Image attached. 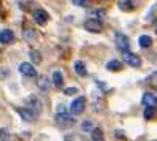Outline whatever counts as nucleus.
Here are the masks:
<instances>
[{
  "instance_id": "6e6552de",
  "label": "nucleus",
  "mask_w": 157,
  "mask_h": 141,
  "mask_svg": "<svg viewBox=\"0 0 157 141\" xmlns=\"http://www.w3.org/2000/svg\"><path fill=\"white\" fill-rule=\"evenodd\" d=\"M33 21H35L36 24L43 25V24H46V22L49 21V14L46 13L44 10H35V11H33Z\"/></svg>"
},
{
  "instance_id": "20e7f679",
  "label": "nucleus",
  "mask_w": 157,
  "mask_h": 141,
  "mask_svg": "<svg viewBox=\"0 0 157 141\" xmlns=\"http://www.w3.org/2000/svg\"><path fill=\"white\" fill-rule=\"evenodd\" d=\"M122 60H124L127 65L133 67V68L141 67V59H140V55H138V54H133V52H130V51L122 52Z\"/></svg>"
},
{
  "instance_id": "a878e982",
  "label": "nucleus",
  "mask_w": 157,
  "mask_h": 141,
  "mask_svg": "<svg viewBox=\"0 0 157 141\" xmlns=\"http://www.w3.org/2000/svg\"><path fill=\"white\" fill-rule=\"evenodd\" d=\"M2 131H3V130H0V136H2V135H5V133H2Z\"/></svg>"
},
{
  "instance_id": "9d476101",
  "label": "nucleus",
  "mask_w": 157,
  "mask_h": 141,
  "mask_svg": "<svg viewBox=\"0 0 157 141\" xmlns=\"http://www.w3.org/2000/svg\"><path fill=\"white\" fill-rule=\"evenodd\" d=\"M141 103L146 106V108H155V103H157V100H155V95L152 92H146V93H143V97H141Z\"/></svg>"
},
{
  "instance_id": "9b49d317",
  "label": "nucleus",
  "mask_w": 157,
  "mask_h": 141,
  "mask_svg": "<svg viewBox=\"0 0 157 141\" xmlns=\"http://www.w3.org/2000/svg\"><path fill=\"white\" fill-rule=\"evenodd\" d=\"M14 40V33L13 30L10 29H3L2 32H0V43L2 44H8V43H11Z\"/></svg>"
},
{
  "instance_id": "6ab92c4d",
  "label": "nucleus",
  "mask_w": 157,
  "mask_h": 141,
  "mask_svg": "<svg viewBox=\"0 0 157 141\" xmlns=\"http://www.w3.org/2000/svg\"><path fill=\"white\" fill-rule=\"evenodd\" d=\"M143 117H144L146 120H152V119L155 117V108H144Z\"/></svg>"
},
{
  "instance_id": "dca6fc26",
  "label": "nucleus",
  "mask_w": 157,
  "mask_h": 141,
  "mask_svg": "<svg viewBox=\"0 0 157 141\" xmlns=\"http://www.w3.org/2000/svg\"><path fill=\"white\" fill-rule=\"evenodd\" d=\"M27 103H30L32 108L35 106V112H36V114H40V111H41V101H40L38 98H36L35 95H32V97L27 98ZM32 108H30V109H32Z\"/></svg>"
},
{
  "instance_id": "412c9836",
  "label": "nucleus",
  "mask_w": 157,
  "mask_h": 141,
  "mask_svg": "<svg viewBox=\"0 0 157 141\" xmlns=\"http://www.w3.org/2000/svg\"><path fill=\"white\" fill-rule=\"evenodd\" d=\"M30 59H32L35 63H40V62H41V54H40L38 51H33V49H32V51H30Z\"/></svg>"
},
{
  "instance_id": "aec40b11",
  "label": "nucleus",
  "mask_w": 157,
  "mask_h": 141,
  "mask_svg": "<svg viewBox=\"0 0 157 141\" xmlns=\"http://www.w3.org/2000/svg\"><path fill=\"white\" fill-rule=\"evenodd\" d=\"M65 141H87L82 135H78V133H71V135H67L65 136Z\"/></svg>"
},
{
  "instance_id": "f3484780",
  "label": "nucleus",
  "mask_w": 157,
  "mask_h": 141,
  "mask_svg": "<svg viewBox=\"0 0 157 141\" xmlns=\"http://www.w3.org/2000/svg\"><path fill=\"white\" fill-rule=\"evenodd\" d=\"M36 86L40 87V90L46 92V90H49L51 84H49V81H48V78H46V76H38V82H36Z\"/></svg>"
},
{
  "instance_id": "4be33fe9",
  "label": "nucleus",
  "mask_w": 157,
  "mask_h": 141,
  "mask_svg": "<svg viewBox=\"0 0 157 141\" xmlns=\"http://www.w3.org/2000/svg\"><path fill=\"white\" fill-rule=\"evenodd\" d=\"M82 130H84V131H90L92 128H94V125H92L90 124V120H86V122H82Z\"/></svg>"
},
{
  "instance_id": "423d86ee",
  "label": "nucleus",
  "mask_w": 157,
  "mask_h": 141,
  "mask_svg": "<svg viewBox=\"0 0 157 141\" xmlns=\"http://www.w3.org/2000/svg\"><path fill=\"white\" fill-rule=\"evenodd\" d=\"M16 111H17V114H19L25 122H35L36 120V112L33 111V109H30V108H16Z\"/></svg>"
},
{
  "instance_id": "a211bd4d",
  "label": "nucleus",
  "mask_w": 157,
  "mask_h": 141,
  "mask_svg": "<svg viewBox=\"0 0 157 141\" xmlns=\"http://www.w3.org/2000/svg\"><path fill=\"white\" fill-rule=\"evenodd\" d=\"M138 43H140L141 48H149V46L152 44V38L149 35H141L140 38H138Z\"/></svg>"
},
{
  "instance_id": "5701e85b",
  "label": "nucleus",
  "mask_w": 157,
  "mask_h": 141,
  "mask_svg": "<svg viewBox=\"0 0 157 141\" xmlns=\"http://www.w3.org/2000/svg\"><path fill=\"white\" fill-rule=\"evenodd\" d=\"M63 92H65V95H73V93H78V89L76 87H67Z\"/></svg>"
},
{
  "instance_id": "39448f33",
  "label": "nucleus",
  "mask_w": 157,
  "mask_h": 141,
  "mask_svg": "<svg viewBox=\"0 0 157 141\" xmlns=\"http://www.w3.org/2000/svg\"><path fill=\"white\" fill-rule=\"evenodd\" d=\"M56 122H57V125H60V127H70V125L75 124V117L63 111V112H57L56 114Z\"/></svg>"
},
{
  "instance_id": "f257e3e1",
  "label": "nucleus",
  "mask_w": 157,
  "mask_h": 141,
  "mask_svg": "<svg viewBox=\"0 0 157 141\" xmlns=\"http://www.w3.org/2000/svg\"><path fill=\"white\" fill-rule=\"evenodd\" d=\"M114 41H116V48L121 51V52H127L130 49V40H128V36L124 35V33H116L114 36Z\"/></svg>"
},
{
  "instance_id": "4468645a",
  "label": "nucleus",
  "mask_w": 157,
  "mask_h": 141,
  "mask_svg": "<svg viewBox=\"0 0 157 141\" xmlns=\"http://www.w3.org/2000/svg\"><path fill=\"white\" fill-rule=\"evenodd\" d=\"M52 84L56 87H62L63 86V74H62L60 70H56L52 73Z\"/></svg>"
},
{
  "instance_id": "7ed1b4c3",
  "label": "nucleus",
  "mask_w": 157,
  "mask_h": 141,
  "mask_svg": "<svg viewBox=\"0 0 157 141\" xmlns=\"http://www.w3.org/2000/svg\"><path fill=\"white\" fill-rule=\"evenodd\" d=\"M84 29L92 33H100L103 30V22L98 19H94V17H89V19L84 21Z\"/></svg>"
},
{
  "instance_id": "1a4fd4ad",
  "label": "nucleus",
  "mask_w": 157,
  "mask_h": 141,
  "mask_svg": "<svg viewBox=\"0 0 157 141\" xmlns=\"http://www.w3.org/2000/svg\"><path fill=\"white\" fill-rule=\"evenodd\" d=\"M117 6L121 11H125V13H130L135 10V0H117Z\"/></svg>"
},
{
  "instance_id": "ddd939ff",
  "label": "nucleus",
  "mask_w": 157,
  "mask_h": 141,
  "mask_svg": "<svg viewBox=\"0 0 157 141\" xmlns=\"http://www.w3.org/2000/svg\"><path fill=\"white\" fill-rule=\"evenodd\" d=\"M106 70L109 71H121L122 70V62L117 60V59H113L106 63Z\"/></svg>"
},
{
  "instance_id": "f03ea898",
  "label": "nucleus",
  "mask_w": 157,
  "mask_h": 141,
  "mask_svg": "<svg viewBox=\"0 0 157 141\" xmlns=\"http://www.w3.org/2000/svg\"><path fill=\"white\" fill-rule=\"evenodd\" d=\"M84 108H86V98L84 97H76L75 100L71 101V105H70V114L78 116V114H81V112L84 111Z\"/></svg>"
},
{
  "instance_id": "2eb2a0df",
  "label": "nucleus",
  "mask_w": 157,
  "mask_h": 141,
  "mask_svg": "<svg viewBox=\"0 0 157 141\" xmlns=\"http://www.w3.org/2000/svg\"><path fill=\"white\" fill-rule=\"evenodd\" d=\"M90 139L92 141H105V136H103V131H101V128L98 127H94L90 130Z\"/></svg>"
},
{
  "instance_id": "393cba45",
  "label": "nucleus",
  "mask_w": 157,
  "mask_h": 141,
  "mask_svg": "<svg viewBox=\"0 0 157 141\" xmlns=\"http://www.w3.org/2000/svg\"><path fill=\"white\" fill-rule=\"evenodd\" d=\"M116 136H117V138H121V136L124 138V131H121V130H117V131H116Z\"/></svg>"
},
{
  "instance_id": "b1692460",
  "label": "nucleus",
  "mask_w": 157,
  "mask_h": 141,
  "mask_svg": "<svg viewBox=\"0 0 157 141\" xmlns=\"http://www.w3.org/2000/svg\"><path fill=\"white\" fill-rule=\"evenodd\" d=\"M71 2L75 3L76 6H84V5H86V2H87V0H71Z\"/></svg>"
},
{
  "instance_id": "0eeeda50",
  "label": "nucleus",
  "mask_w": 157,
  "mask_h": 141,
  "mask_svg": "<svg viewBox=\"0 0 157 141\" xmlns=\"http://www.w3.org/2000/svg\"><path fill=\"white\" fill-rule=\"evenodd\" d=\"M19 73L24 74V76H27V78H33V76H36V70H35V67H33L32 63H29V62H22V63H19Z\"/></svg>"
},
{
  "instance_id": "f8f14e48",
  "label": "nucleus",
  "mask_w": 157,
  "mask_h": 141,
  "mask_svg": "<svg viewBox=\"0 0 157 141\" xmlns=\"http://www.w3.org/2000/svg\"><path fill=\"white\" fill-rule=\"evenodd\" d=\"M73 68H75V73L78 76H87V70H86V65L82 60H76L73 63Z\"/></svg>"
}]
</instances>
